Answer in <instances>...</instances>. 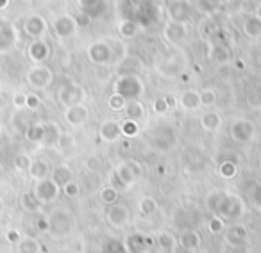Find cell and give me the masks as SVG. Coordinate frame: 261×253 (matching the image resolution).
I'll list each match as a JSON object with an SVG mask.
<instances>
[{
	"instance_id": "obj_13",
	"label": "cell",
	"mask_w": 261,
	"mask_h": 253,
	"mask_svg": "<svg viewBox=\"0 0 261 253\" xmlns=\"http://www.w3.org/2000/svg\"><path fill=\"white\" fill-rule=\"evenodd\" d=\"M7 2H9V0H0V9H4V7H7Z\"/></svg>"
},
{
	"instance_id": "obj_10",
	"label": "cell",
	"mask_w": 261,
	"mask_h": 253,
	"mask_svg": "<svg viewBox=\"0 0 261 253\" xmlns=\"http://www.w3.org/2000/svg\"><path fill=\"white\" fill-rule=\"evenodd\" d=\"M13 102H15L16 107H24L25 103H27V95H22V93H20V95H16Z\"/></svg>"
},
{
	"instance_id": "obj_3",
	"label": "cell",
	"mask_w": 261,
	"mask_h": 253,
	"mask_svg": "<svg viewBox=\"0 0 261 253\" xmlns=\"http://www.w3.org/2000/svg\"><path fill=\"white\" fill-rule=\"evenodd\" d=\"M15 43V29L7 24H0V54H4Z\"/></svg>"
},
{
	"instance_id": "obj_9",
	"label": "cell",
	"mask_w": 261,
	"mask_h": 253,
	"mask_svg": "<svg viewBox=\"0 0 261 253\" xmlns=\"http://www.w3.org/2000/svg\"><path fill=\"white\" fill-rule=\"evenodd\" d=\"M27 137H29L30 141H38L40 137H43V128H40V125L30 126L29 132H27Z\"/></svg>"
},
{
	"instance_id": "obj_6",
	"label": "cell",
	"mask_w": 261,
	"mask_h": 253,
	"mask_svg": "<svg viewBox=\"0 0 261 253\" xmlns=\"http://www.w3.org/2000/svg\"><path fill=\"white\" fill-rule=\"evenodd\" d=\"M38 252H40V246H38L34 239H24L18 244V253H38Z\"/></svg>"
},
{
	"instance_id": "obj_5",
	"label": "cell",
	"mask_w": 261,
	"mask_h": 253,
	"mask_svg": "<svg viewBox=\"0 0 261 253\" xmlns=\"http://www.w3.org/2000/svg\"><path fill=\"white\" fill-rule=\"evenodd\" d=\"M47 54H49V49H47V45H45V43H41V41H36V43L30 45L29 57L32 59V61H43V59L47 57Z\"/></svg>"
},
{
	"instance_id": "obj_1",
	"label": "cell",
	"mask_w": 261,
	"mask_h": 253,
	"mask_svg": "<svg viewBox=\"0 0 261 253\" xmlns=\"http://www.w3.org/2000/svg\"><path fill=\"white\" fill-rule=\"evenodd\" d=\"M27 78H29L30 86H34V88H45L50 82V72L47 68H43V66H36V68H32L29 72Z\"/></svg>"
},
{
	"instance_id": "obj_4",
	"label": "cell",
	"mask_w": 261,
	"mask_h": 253,
	"mask_svg": "<svg viewBox=\"0 0 261 253\" xmlns=\"http://www.w3.org/2000/svg\"><path fill=\"white\" fill-rule=\"evenodd\" d=\"M74 27H75V22L70 16H61V18L56 20L54 24V29L58 32V36H70L74 32Z\"/></svg>"
},
{
	"instance_id": "obj_12",
	"label": "cell",
	"mask_w": 261,
	"mask_h": 253,
	"mask_svg": "<svg viewBox=\"0 0 261 253\" xmlns=\"http://www.w3.org/2000/svg\"><path fill=\"white\" fill-rule=\"evenodd\" d=\"M5 235H7V241H9V243H18V241H20V234H18L16 230H9Z\"/></svg>"
},
{
	"instance_id": "obj_7",
	"label": "cell",
	"mask_w": 261,
	"mask_h": 253,
	"mask_svg": "<svg viewBox=\"0 0 261 253\" xmlns=\"http://www.w3.org/2000/svg\"><path fill=\"white\" fill-rule=\"evenodd\" d=\"M29 170H30V175L34 177V178H41V177L47 175V164H45V162H41V161L34 162V164L30 166Z\"/></svg>"
},
{
	"instance_id": "obj_8",
	"label": "cell",
	"mask_w": 261,
	"mask_h": 253,
	"mask_svg": "<svg viewBox=\"0 0 261 253\" xmlns=\"http://www.w3.org/2000/svg\"><path fill=\"white\" fill-rule=\"evenodd\" d=\"M15 166H16V170H20V171L29 170V168H30L29 157H27V155H18L15 159Z\"/></svg>"
},
{
	"instance_id": "obj_11",
	"label": "cell",
	"mask_w": 261,
	"mask_h": 253,
	"mask_svg": "<svg viewBox=\"0 0 261 253\" xmlns=\"http://www.w3.org/2000/svg\"><path fill=\"white\" fill-rule=\"evenodd\" d=\"M38 98L34 97V95H27V103H25V105H27V107H30V109H36L38 107Z\"/></svg>"
},
{
	"instance_id": "obj_2",
	"label": "cell",
	"mask_w": 261,
	"mask_h": 253,
	"mask_svg": "<svg viewBox=\"0 0 261 253\" xmlns=\"http://www.w3.org/2000/svg\"><path fill=\"white\" fill-rule=\"evenodd\" d=\"M45 20L41 18V16L34 15V16H29V18L25 20L24 24V29L25 32L29 36H32V38H38V36H41L45 32Z\"/></svg>"
}]
</instances>
